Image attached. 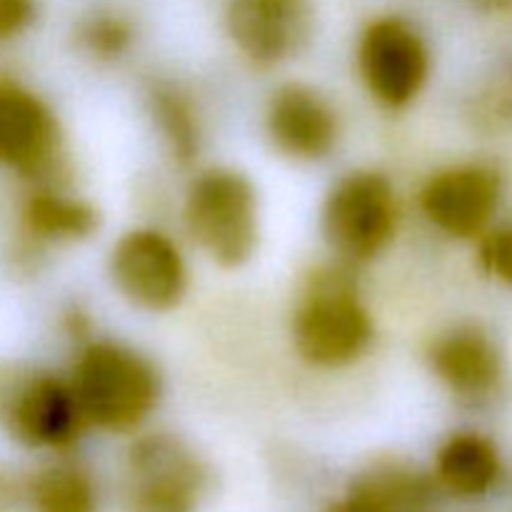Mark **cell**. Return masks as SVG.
I'll return each mask as SVG.
<instances>
[{
	"mask_svg": "<svg viewBox=\"0 0 512 512\" xmlns=\"http://www.w3.org/2000/svg\"><path fill=\"white\" fill-rule=\"evenodd\" d=\"M265 125L275 148L295 160H323L340 138L338 113L325 95L303 83H285L273 93Z\"/></svg>",
	"mask_w": 512,
	"mask_h": 512,
	"instance_id": "cell-11",
	"label": "cell"
},
{
	"mask_svg": "<svg viewBox=\"0 0 512 512\" xmlns=\"http://www.w3.org/2000/svg\"><path fill=\"white\" fill-rule=\"evenodd\" d=\"M10 508V488L3 478H0V512Z\"/></svg>",
	"mask_w": 512,
	"mask_h": 512,
	"instance_id": "cell-22",
	"label": "cell"
},
{
	"mask_svg": "<svg viewBox=\"0 0 512 512\" xmlns=\"http://www.w3.org/2000/svg\"><path fill=\"white\" fill-rule=\"evenodd\" d=\"M128 470L133 512H193L203 493V465L173 435L140 438Z\"/></svg>",
	"mask_w": 512,
	"mask_h": 512,
	"instance_id": "cell-8",
	"label": "cell"
},
{
	"mask_svg": "<svg viewBox=\"0 0 512 512\" xmlns=\"http://www.w3.org/2000/svg\"><path fill=\"white\" fill-rule=\"evenodd\" d=\"M185 228L210 260L240 268L260 243V208L255 185L233 168L198 173L185 195Z\"/></svg>",
	"mask_w": 512,
	"mask_h": 512,
	"instance_id": "cell-2",
	"label": "cell"
},
{
	"mask_svg": "<svg viewBox=\"0 0 512 512\" xmlns=\"http://www.w3.org/2000/svg\"><path fill=\"white\" fill-rule=\"evenodd\" d=\"M370 340L373 320L348 270L315 273L293 320V343L300 358L315 368H343L365 353Z\"/></svg>",
	"mask_w": 512,
	"mask_h": 512,
	"instance_id": "cell-3",
	"label": "cell"
},
{
	"mask_svg": "<svg viewBox=\"0 0 512 512\" xmlns=\"http://www.w3.org/2000/svg\"><path fill=\"white\" fill-rule=\"evenodd\" d=\"M365 85L388 108H403L418 98L430 73L423 35L403 18H378L365 28L358 45Z\"/></svg>",
	"mask_w": 512,
	"mask_h": 512,
	"instance_id": "cell-7",
	"label": "cell"
},
{
	"mask_svg": "<svg viewBox=\"0 0 512 512\" xmlns=\"http://www.w3.org/2000/svg\"><path fill=\"white\" fill-rule=\"evenodd\" d=\"M150 105H153V118L173 158L188 165L200 150L198 115H195L188 95L180 93L170 83L155 85V90L150 93Z\"/></svg>",
	"mask_w": 512,
	"mask_h": 512,
	"instance_id": "cell-18",
	"label": "cell"
},
{
	"mask_svg": "<svg viewBox=\"0 0 512 512\" xmlns=\"http://www.w3.org/2000/svg\"><path fill=\"white\" fill-rule=\"evenodd\" d=\"M58 148L53 110L23 85L0 80V165L35 178L53 168Z\"/></svg>",
	"mask_w": 512,
	"mask_h": 512,
	"instance_id": "cell-12",
	"label": "cell"
},
{
	"mask_svg": "<svg viewBox=\"0 0 512 512\" xmlns=\"http://www.w3.org/2000/svg\"><path fill=\"white\" fill-rule=\"evenodd\" d=\"M433 368L450 390L460 395H485L500 380V355L485 333L458 328L433 345Z\"/></svg>",
	"mask_w": 512,
	"mask_h": 512,
	"instance_id": "cell-14",
	"label": "cell"
},
{
	"mask_svg": "<svg viewBox=\"0 0 512 512\" xmlns=\"http://www.w3.org/2000/svg\"><path fill=\"white\" fill-rule=\"evenodd\" d=\"M33 15L35 0H0V40L23 33Z\"/></svg>",
	"mask_w": 512,
	"mask_h": 512,
	"instance_id": "cell-21",
	"label": "cell"
},
{
	"mask_svg": "<svg viewBox=\"0 0 512 512\" xmlns=\"http://www.w3.org/2000/svg\"><path fill=\"white\" fill-rule=\"evenodd\" d=\"M438 483L400 463H380L353 480L328 512H438Z\"/></svg>",
	"mask_w": 512,
	"mask_h": 512,
	"instance_id": "cell-13",
	"label": "cell"
},
{
	"mask_svg": "<svg viewBox=\"0 0 512 512\" xmlns=\"http://www.w3.org/2000/svg\"><path fill=\"white\" fill-rule=\"evenodd\" d=\"M225 28L240 53L258 65H278L308 45L310 0H230Z\"/></svg>",
	"mask_w": 512,
	"mask_h": 512,
	"instance_id": "cell-9",
	"label": "cell"
},
{
	"mask_svg": "<svg viewBox=\"0 0 512 512\" xmlns=\"http://www.w3.org/2000/svg\"><path fill=\"white\" fill-rule=\"evenodd\" d=\"M438 483L463 498L483 495L498 483L500 455L488 438L478 433H458L440 448Z\"/></svg>",
	"mask_w": 512,
	"mask_h": 512,
	"instance_id": "cell-15",
	"label": "cell"
},
{
	"mask_svg": "<svg viewBox=\"0 0 512 512\" xmlns=\"http://www.w3.org/2000/svg\"><path fill=\"white\" fill-rule=\"evenodd\" d=\"M485 268L512 285V225L490 235L483 245Z\"/></svg>",
	"mask_w": 512,
	"mask_h": 512,
	"instance_id": "cell-20",
	"label": "cell"
},
{
	"mask_svg": "<svg viewBox=\"0 0 512 512\" xmlns=\"http://www.w3.org/2000/svg\"><path fill=\"white\" fill-rule=\"evenodd\" d=\"M0 425L30 448H70L88 425L70 383L50 373H0Z\"/></svg>",
	"mask_w": 512,
	"mask_h": 512,
	"instance_id": "cell-5",
	"label": "cell"
},
{
	"mask_svg": "<svg viewBox=\"0 0 512 512\" xmlns=\"http://www.w3.org/2000/svg\"><path fill=\"white\" fill-rule=\"evenodd\" d=\"M35 512H98V493L78 465H50L35 475L30 485Z\"/></svg>",
	"mask_w": 512,
	"mask_h": 512,
	"instance_id": "cell-17",
	"label": "cell"
},
{
	"mask_svg": "<svg viewBox=\"0 0 512 512\" xmlns=\"http://www.w3.org/2000/svg\"><path fill=\"white\" fill-rule=\"evenodd\" d=\"M68 383L85 425L108 433H130L143 425L160 400L155 365L113 340L85 345Z\"/></svg>",
	"mask_w": 512,
	"mask_h": 512,
	"instance_id": "cell-1",
	"label": "cell"
},
{
	"mask_svg": "<svg viewBox=\"0 0 512 512\" xmlns=\"http://www.w3.org/2000/svg\"><path fill=\"white\" fill-rule=\"evenodd\" d=\"M500 203V178L485 165L440 170L423 190V213L453 238H475L488 228Z\"/></svg>",
	"mask_w": 512,
	"mask_h": 512,
	"instance_id": "cell-10",
	"label": "cell"
},
{
	"mask_svg": "<svg viewBox=\"0 0 512 512\" xmlns=\"http://www.w3.org/2000/svg\"><path fill=\"white\" fill-rule=\"evenodd\" d=\"M23 220L30 235L55 243L85 240L98 230V210L85 200L58 190H40L30 195Z\"/></svg>",
	"mask_w": 512,
	"mask_h": 512,
	"instance_id": "cell-16",
	"label": "cell"
},
{
	"mask_svg": "<svg viewBox=\"0 0 512 512\" xmlns=\"http://www.w3.org/2000/svg\"><path fill=\"white\" fill-rule=\"evenodd\" d=\"M110 275L125 300L150 313L175 308L188 288V268L178 245L153 228L130 230L113 245Z\"/></svg>",
	"mask_w": 512,
	"mask_h": 512,
	"instance_id": "cell-6",
	"label": "cell"
},
{
	"mask_svg": "<svg viewBox=\"0 0 512 512\" xmlns=\"http://www.w3.org/2000/svg\"><path fill=\"white\" fill-rule=\"evenodd\" d=\"M398 228V198L383 173L355 170L340 178L323 208V233L348 263H368L383 253Z\"/></svg>",
	"mask_w": 512,
	"mask_h": 512,
	"instance_id": "cell-4",
	"label": "cell"
},
{
	"mask_svg": "<svg viewBox=\"0 0 512 512\" xmlns=\"http://www.w3.org/2000/svg\"><path fill=\"white\" fill-rule=\"evenodd\" d=\"M130 25L120 15L98 13L80 25V40L85 50L98 58H118L130 45Z\"/></svg>",
	"mask_w": 512,
	"mask_h": 512,
	"instance_id": "cell-19",
	"label": "cell"
}]
</instances>
